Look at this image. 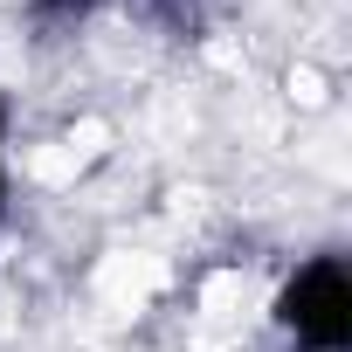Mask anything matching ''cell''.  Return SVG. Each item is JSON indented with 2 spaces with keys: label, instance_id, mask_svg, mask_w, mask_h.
Masks as SVG:
<instances>
[{
  "label": "cell",
  "instance_id": "1",
  "mask_svg": "<svg viewBox=\"0 0 352 352\" xmlns=\"http://www.w3.org/2000/svg\"><path fill=\"white\" fill-rule=\"evenodd\" d=\"M283 324L297 331V345L338 352L345 331H352V290H345V270H338V263L297 270V283H290V297H283Z\"/></svg>",
  "mask_w": 352,
  "mask_h": 352
}]
</instances>
